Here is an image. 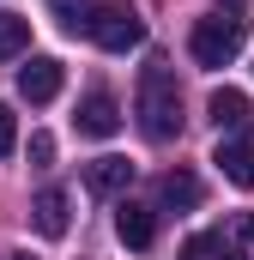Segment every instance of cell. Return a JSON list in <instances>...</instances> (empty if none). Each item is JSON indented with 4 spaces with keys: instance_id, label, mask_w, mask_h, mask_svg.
I'll return each instance as SVG.
<instances>
[{
    "instance_id": "6da1fadb",
    "label": "cell",
    "mask_w": 254,
    "mask_h": 260,
    "mask_svg": "<svg viewBox=\"0 0 254 260\" xmlns=\"http://www.w3.org/2000/svg\"><path fill=\"white\" fill-rule=\"evenodd\" d=\"M139 127H145V139H176L182 133V85H176V73H170V61H145V73H139Z\"/></svg>"
},
{
    "instance_id": "7a4b0ae2",
    "label": "cell",
    "mask_w": 254,
    "mask_h": 260,
    "mask_svg": "<svg viewBox=\"0 0 254 260\" xmlns=\"http://www.w3.org/2000/svg\"><path fill=\"white\" fill-rule=\"evenodd\" d=\"M242 43H248V18H242L236 6H224V12H206V18L194 24L188 55L200 67H230L236 55H242Z\"/></svg>"
},
{
    "instance_id": "3957f363",
    "label": "cell",
    "mask_w": 254,
    "mask_h": 260,
    "mask_svg": "<svg viewBox=\"0 0 254 260\" xmlns=\"http://www.w3.org/2000/svg\"><path fill=\"white\" fill-rule=\"evenodd\" d=\"M85 37H91L97 49H109V55H127V49H139V43H145V18H139L127 0H103Z\"/></svg>"
},
{
    "instance_id": "277c9868",
    "label": "cell",
    "mask_w": 254,
    "mask_h": 260,
    "mask_svg": "<svg viewBox=\"0 0 254 260\" xmlns=\"http://www.w3.org/2000/svg\"><path fill=\"white\" fill-rule=\"evenodd\" d=\"M218 170H224V182H236V188H254V127H236L218 139V157H212Z\"/></svg>"
},
{
    "instance_id": "5b68a950",
    "label": "cell",
    "mask_w": 254,
    "mask_h": 260,
    "mask_svg": "<svg viewBox=\"0 0 254 260\" xmlns=\"http://www.w3.org/2000/svg\"><path fill=\"white\" fill-rule=\"evenodd\" d=\"M79 133H85V139L121 133V103H115L109 91H85V103H79Z\"/></svg>"
},
{
    "instance_id": "8992f818",
    "label": "cell",
    "mask_w": 254,
    "mask_h": 260,
    "mask_svg": "<svg viewBox=\"0 0 254 260\" xmlns=\"http://www.w3.org/2000/svg\"><path fill=\"white\" fill-rule=\"evenodd\" d=\"M61 61H49V55H37V61L18 73V97H30V103H55L61 97Z\"/></svg>"
},
{
    "instance_id": "52a82bcc",
    "label": "cell",
    "mask_w": 254,
    "mask_h": 260,
    "mask_svg": "<svg viewBox=\"0 0 254 260\" xmlns=\"http://www.w3.org/2000/svg\"><path fill=\"white\" fill-rule=\"evenodd\" d=\"M85 188L97 200L127 194V188H133V164H127V157H97V164H85Z\"/></svg>"
},
{
    "instance_id": "ba28073f",
    "label": "cell",
    "mask_w": 254,
    "mask_h": 260,
    "mask_svg": "<svg viewBox=\"0 0 254 260\" xmlns=\"http://www.w3.org/2000/svg\"><path fill=\"white\" fill-rule=\"evenodd\" d=\"M115 236H121L127 248H151V242H157V212L121 200V212H115Z\"/></svg>"
},
{
    "instance_id": "9c48e42d",
    "label": "cell",
    "mask_w": 254,
    "mask_h": 260,
    "mask_svg": "<svg viewBox=\"0 0 254 260\" xmlns=\"http://www.w3.org/2000/svg\"><path fill=\"white\" fill-rule=\"evenodd\" d=\"M30 224H37V236H67V194L61 188H43V194L30 200Z\"/></svg>"
},
{
    "instance_id": "30bf717a",
    "label": "cell",
    "mask_w": 254,
    "mask_h": 260,
    "mask_svg": "<svg viewBox=\"0 0 254 260\" xmlns=\"http://www.w3.org/2000/svg\"><path fill=\"white\" fill-rule=\"evenodd\" d=\"M218 260H254V212H236L218 230Z\"/></svg>"
},
{
    "instance_id": "8fae6325",
    "label": "cell",
    "mask_w": 254,
    "mask_h": 260,
    "mask_svg": "<svg viewBox=\"0 0 254 260\" xmlns=\"http://www.w3.org/2000/svg\"><path fill=\"white\" fill-rule=\"evenodd\" d=\"M157 200H164L170 212H194V206H200V176H194V170H170V176L157 182Z\"/></svg>"
},
{
    "instance_id": "7c38bea8",
    "label": "cell",
    "mask_w": 254,
    "mask_h": 260,
    "mask_svg": "<svg viewBox=\"0 0 254 260\" xmlns=\"http://www.w3.org/2000/svg\"><path fill=\"white\" fill-rule=\"evenodd\" d=\"M206 115L218 121V133H236L248 121V97L242 91H212V103H206Z\"/></svg>"
},
{
    "instance_id": "4fadbf2b",
    "label": "cell",
    "mask_w": 254,
    "mask_h": 260,
    "mask_svg": "<svg viewBox=\"0 0 254 260\" xmlns=\"http://www.w3.org/2000/svg\"><path fill=\"white\" fill-rule=\"evenodd\" d=\"M49 6H55V18H61V30H73V37H85L103 0H49Z\"/></svg>"
},
{
    "instance_id": "5bb4252c",
    "label": "cell",
    "mask_w": 254,
    "mask_h": 260,
    "mask_svg": "<svg viewBox=\"0 0 254 260\" xmlns=\"http://www.w3.org/2000/svg\"><path fill=\"white\" fill-rule=\"evenodd\" d=\"M24 49H30V18L0 12V61H6V55H24Z\"/></svg>"
},
{
    "instance_id": "9a60e30c",
    "label": "cell",
    "mask_w": 254,
    "mask_h": 260,
    "mask_svg": "<svg viewBox=\"0 0 254 260\" xmlns=\"http://www.w3.org/2000/svg\"><path fill=\"white\" fill-rule=\"evenodd\" d=\"M182 260H218V236H188L182 242Z\"/></svg>"
},
{
    "instance_id": "2e32d148",
    "label": "cell",
    "mask_w": 254,
    "mask_h": 260,
    "mask_svg": "<svg viewBox=\"0 0 254 260\" xmlns=\"http://www.w3.org/2000/svg\"><path fill=\"white\" fill-rule=\"evenodd\" d=\"M12 145H18V115L0 103V157H12Z\"/></svg>"
},
{
    "instance_id": "e0dca14e",
    "label": "cell",
    "mask_w": 254,
    "mask_h": 260,
    "mask_svg": "<svg viewBox=\"0 0 254 260\" xmlns=\"http://www.w3.org/2000/svg\"><path fill=\"white\" fill-rule=\"evenodd\" d=\"M30 164H37V170L55 164V139H49V133H30Z\"/></svg>"
},
{
    "instance_id": "ac0fdd59",
    "label": "cell",
    "mask_w": 254,
    "mask_h": 260,
    "mask_svg": "<svg viewBox=\"0 0 254 260\" xmlns=\"http://www.w3.org/2000/svg\"><path fill=\"white\" fill-rule=\"evenodd\" d=\"M6 260H30V254H6Z\"/></svg>"
},
{
    "instance_id": "d6986e66",
    "label": "cell",
    "mask_w": 254,
    "mask_h": 260,
    "mask_svg": "<svg viewBox=\"0 0 254 260\" xmlns=\"http://www.w3.org/2000/svg\"><path fill=\"white\" fill-rule=\"evenodd\" d=\"M230 6H236V0H230Z\"/></svg>"
}]
</instances>
